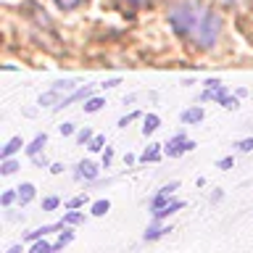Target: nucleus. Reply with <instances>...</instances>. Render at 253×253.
Listing matches in <instances>:
<instances>
[{
  "mask_svg": "<svg viewBox=\"0 0 253 253\" xmlns=\"http://www.w3.org/2000/svg\"><path fill=\"white\" fill-rule=\"evenodd\" d=\"M166 21H169L174 35L185 45L195 47V50L216 47V42L221 40V32H224L221 16L203 0H177L169 8Z\"/></svg>",
  "mask_w": 253,
  "mask_h": 253,
  "instance_id": "obj_1",
  "label": "nucleus"
},
{
  "mask_svg": "<svg viewBox=\"0 0 253 253\" xmlns=\"http://www.w3.org/2000/svg\"><path fill=\"white\" fill-rule=\"evenodd\" d=\"M77 82H79V79H61V82H55L50 90H45L37 98V106L40 108H55V106H61V103L79 87Z\"/></svg>",
  "mask_w": 253,
  "mask_h": 253,
  "instance_id": "obj_2",
  "label": "nucleus"
},
{
  "mask_svg": "<svg viewBox=\"0 0 253 253\" xmlns=\"http://www.w3.org/2000/svg\"><path fill=\"white\" fill-rule=\"evenodd\" d=\"M177 190H179V182H177V179H171L169 185L158 187V193L148 201V211H150V216H153V213H158L161 209H166V206H169V203L174 201V193H177Z\"/></svg>",
  "mask_w": 253,
  "mask_h": 253,
  "instance_id": "obj_3",
  "label": "nucleus"
},
{
  "mask_svg": "<svg viewBox=\"0 0 253 253\" xmlns=\"http://www.w3.org/2000/svg\"><path fill=\"white\" fill-rule=\"evenodd\" d=\"M195 140H190L187 137V132H177L171 140H166V145H164V153L169 156V158H179V156H185L190 153V150H195Z\"/></svg>",
  "mask_w": 253,
  "mask_h": 253,
  "instance_id": "obj_4",
  "label": "nucleus"
},
{
  "mask_svg": "<svg viewBox=\"0 0 253 253\" xmlns=\"http://www.w3.org/2000/svg\"><path fill=\"white\" fill-rule=\"evenodd\" d=\"M74 179L84 182V185H92V182L100 179V166L95 164L92 158H82V161L74 166Z\"/></svg>",
  "mask_w": 253,
  "mask_h": 253,
  "instance_id": "obj_5",
  "label": "nucleus"
},
{
  "mask_svg": "<svg viewBox=\"0 0 253 253\" xmlns=\"http://www.w3.org/2000/svg\"><path fill=\"white\" fill-rule=\"evenodd\" d=\"M169 232H171L169 224H164V221H156V219H153V221L148 224V229L142 232V240H145V243H156V240H161V237H166Z\"/></svg>",
  "mask_w": 253,
  "mask_h": 253,
  "instance_id": "obj_6",
  "label": "nucleus"
},
{
  "mask_svg": "<svg viewBox=\"0 0 253 253\" xmlns=\"http://www.w3.org/2000/svg\"><path fill=\"white\" fill-rule=\"evenodd\" d=\"M63 227H66L63 221H55V224H42V227H37V229H29V232L24 235V240H29V243H35V240H42L45 235H50V232H61Z\"/></svg>",
  "mask_w": 253,
  "mask_h": 253,
  "instance_id": "obj_7",
  "label": "nucleus"
},
{
  "mask_svg": "<svg viewBox=\"0 0 253 253\" xmlns=\"http://www.w3.org/2000/svg\"><path fill=\"white\" fill-rule=\"evenodd\" d=\"M90 95H95V90H92V84H84V87H77V90H74V92H71V95H69V98H66V100H63V103H61V106H55L53 111H61V108H69V106H71V103H77V100H79V103H84L87 98H90Z\"/></svg>",
  "mask_w": 253,
  "mask_h": 253,
  "instance_id": "obj_8",
  "label": "nucleus"
},
{
  "mask_svg": "<svg viewBox=\"0 0 253 253\" xmlns=\"http://www.w3.org/2000/svg\"><path fill=\"white\" fill-rule=\"evenodd\" d=\"M166 153H164V145H158V142H150V145L142 150V156L137 158L140 164H158L164 158Z\"/></svg>",
  "mask_w": 253,
  "mask_h": 253,
  "instance_id": "obj_9",
  "label": "nucleus"
},
{
  "mask_svg": "<svg viewBox=\"0 0 253 253\" xmlns=\"http://www.w3.org/2000/svg\"><path fill=\"white\" fill-rule=\"evenodd\" d=\"M203 119H206V111L201 106H190V108H185L179 114V122L182 124H201Z\"/></svg>",
  "mask_w": 253,
  "mask_h": 253,
  "instance_id": "obj_10",
  "label": "nucleus"
},
{
  "mask_svg": "<svg viewBox=\"0 0 253 253\" xmlns=\"http://www.w3.org/2000/svg\"><path fill=\"white\" fill-rule=\"evenodd\" d=\"M21 148H27V142L21 140V134H16V137H11V140L5 142V148L0 150V161H5V158H13Z\"/></svg>",
  "mask_w": 253,
  "mask_h": 253,
  "instance_id": "obj_11",
  "label": "nucleus"
},
{
  "mask_svg": "<svg viewBox=\"0 0 253 253\" xmlns=\"http://www.w3.org/2000/svg\"><path fill=\"white\" fill-rule=\"evenodd\" d=\"M35 198H37V187L32 185V182H21V185H19V206H21V209H24V206H29Z\"/></svg>",
  "mask_w": 253,
  "mask_h": 253,
  "instance_id": "obj_12",
  "label": "nucleus"
},
{
  "mask_svg": "<svg viewBox=\"0 0 253 253\" xmlns=\"http://www.w3.org/2000/svg\"><path fill=\"white\" fill-rule=\"evenodd\" d=\"M45 145H47V134L40 132V134H35V140H32L27 148H24V153H27V158H35L37 153H42Z\"/></svg>",
  "mask_w": 253,
  "mask_h": 253,
  "instance_id": "obj_13",
  "label": "nucleus"
},
{
  "mask_svg": "<svg viewBox=\"0 0 253 253\" xmlns=\"http://www.w3.org/2000/svg\"><path fill=\"white\" fill-rule=\"evenodd\" d=\"M182 209H185V201H179V198H174V201H171L169 206H166V209H161L158 213H153V219H156V221H164V219L174 216V213H177V211H182Z\"/></svg>",
  "mask_w": 253,
  "mask_h": 253,
  "instance_id": "obj_14",
  "label": "nucleus"
},
{
  "mask_svg": "<svg viewBox=\"0 0 253 253\" xmlns=\"http://www.w3.org/2000/svg\"><path fill=\"white\" fill-rule=\"evenodd\" d=\"M71 243H74V229H71V227H63L61 232H58V240L53 243V251L61 253V251L66 248V245H71Z\"/></svg>",
  "mask_w": 253,
  "mask_h": 253,
  "instance_id": "obj_15",
  "label": "nucleus"
},
{
  "mask_svg": "<svg viewBox=\"0 0 253 253\" xmlns=\"http://www.w3.org/2000/svg\"><path fill=\"white\" fill-rule=\"evenodd\" d=\"M227 95H229V90L224 84L216 87V90H209V87H206V90L201 92V100H211V103H219V106H221V100H224Z\"/></svg>",
  "mask_w": 253,
  "mask_h": 253,
  "instance_id": "obj_16",
  "label": "nucleus"
},
{
  "mask_svg": "<svg viewBox=\"0 0 253 253\" xmlns=\"http://www.w3.org/2000/svg\"><path fill=\"white\" fill-rule=\"evenodd\" d=\"M158 126H161V116L158 114H145L142 116V134H145V137H150Z\"/></svg>",
  "mask_w": 253,
  "mask_h": 253,
  "instance_id": "obj_17",
  "label": "nucleus"
},
{
  "mask_svg": "<svg viewBox=\"0 0 253 253\" xmlns=\"http://www.w3.org/2000/svg\"><path fill=\"white\" fill-rule=\"evenodd\" d=\"M103 106H106V98H103V95H90V98L82 103V111L84 114H98Z\"/></svg>",
  "mask_w": 253,
  "mask_h": 253,
  "instance_id": "obj_18",
  "label": "nucleus"
},
{
  "mask_svg": "<svg viewBox=\"0 0 253 253\" xmlns=\"http://www.w3.org/2000/svg\"><path fill=\"white\" fill-rule=\"evenodd\" d=\"M84 213L82 211H79V209H74V211H66V213H63V224H66V227H79V224H84Z\"/></svg>",
  "mask_w": 253,
  "mask_h": 253,
  "instance_id": "obj_19",
  "label": "nucleus"
},
{
  "mask_svg": "<svg viewBox=\"0 0 253 253\" xmlns=\"http://www.w3.org/2000/svg\"><path fill=\"white\" fill-rule=\"evenodd\" d=\"M108 211H111V201H108V198L92 201V206H90V213H92V216H106Z\"/></svg>",
  "mask_w": 253,
  "mask_h": 253,
  "instance_id": "obj_20",
  "label": "nucleus"
},
{
  "mask_svg": "<svg viewBox=\"0 0 253 253\" xmlns=\"http://www.w3.org/2000/svg\"><path fill=\"white\" fill-rule=\"evenodd\" d=\"M84 203H90V195H87V193H79V195H74V198H69L63 206H66V211H74V209H82Z\"/></svg>",
  "mask_w": 253,
  "mask_h": 253,
  "instance_id": "obj_21",
  "label": "nucleus"
},
{
  "mask_svg": "<svg viewBox=\"0 0 253 253\" xmlns=\"http://www.w3.org/2000/svg\"><path fill=\"white\" fill-rule=\"evenodd\" d=\"M53 3H55V8H58V11L71 13V11H77L79 5H84V0H53Z\"/></svg>",
  "mask_w": 253,
  "mask_h": 253,
  "instance_id": "obj_22",
  "label": "nucleus"
},
{
  "mask_svg": "<svg viewBox=\"0 0 253 253\" xmlns=\"http://www.w3.org/2000/svg\"><path fill=\"white\" fill-rule=\"evenodd\" d=\"M0 203H3V209H11L13 203H19V187H11V190H5V193L0 195Z\"/></svg>",
  "mask_w": 253,
  "mask_h": 253,
  "instance_id": "obj_23",
  "label": "nucleus"
},
{
  "mask_svg": "<svg viewBox=\"0 0 253 253\" xmlns=\"http://www.w3.org/2000/svg\"><path fill=\"white\" fill-rule=\"evenodd\" d=\"M87 150H90V153H103V150H106V137H103V134H95V137L87 142Z\"/></svg>",
  "mask_w": 253,
  "mask_h": 253,
  "instance_id": "obj_24",
  "label": "nucleus"
},
{
  "mask_svg": "<svg viewBox=\"0 0 253 253\" xmlns=\"http://www.w3.org/2000/svg\"><path fill=\"white\" fill-rule=\"evenodd\" d=\"M16 169H19V161H16V158H5V161H0V174H3V177L16 174Z\"/></svg>",
  "mask_w": 253,
  "mask_h": 253,
  "instance_id": "obj_25",
  "label": "nucleus"
},
{
  "mask_svg": "<svg viewBox=\"0 0 253 253\" xmlns=\"http://www.w3.org/2000/svg\"><path fill=\"white\" fill-rule=\"evenodd\" d=\"M29 253H55V251H53V245L42 237V240H35V243H32Z\"/></svg>",
  "mask_w": 253,
  "mask_h": 253,
  "instance_id": "obj_26",
  "label": "nucleus"
},
{
  "mask_svg": "<svg viewBox=\"0 0 253 253\" xmlns=\"http://www.w3.org/2000/svg\"><path fill=\"white\" fill-rule=\"evenodd\" d=\"M74 137H77V142H79V145H87V142H90V140L95 137V134H92V129H90V126H82V129H77V134H74Z\"/></svg>",
  "mask_w": 253,
  "mask_h": 253,
  "instance_id": "obj_27",
  "label": "nucleus"
},
{
  "mask_svg": "<svg viewBox=\"0 0 253 253\" xmlns=\"http://www.w3.org/2000/svg\"><path fill=\"white\" fill-rule=\"evenodd\" d=\"M61 206V198L58 195H45L42 198V211H55Z\"/></svg>",
  "mask_w": 253,
  "mask_h": 253,
  "instance_id": "obj_28",
  "label": "nucleus"
},
{
  "mask_svg": "<svg viewBox=\"0 0 253 253\" xmlns=\"http://www.w3.org/2000/svg\"><path fill=\"white\" fill-rule=\"evenodd\" d=\"M235 150H237V153H251V150H253V137L237 140V142H235Z\"/></svg>",
  "mask_w": 253,
  "mask_h": 253,
  "instance_id": "obj_29",
  "label": "nucleus"
},
{
  "mask_svg": "<svg viewBox=\"0 0 253 253\" xmlns=\"http://www.w3.org/2000/svg\"><path fill=\"white\" fill-rule=\"evenodd\" d=\"M221 108H227V111H237V108H240V98H237V95H227V98L221 100Z\"/></svg>",
  "mask_w": 253,
  "mask_h": 253,
  "instance_id": "obj_30",
  "label": "nucleus"
},
{
  "mask_svg": "<svg viewBox=\"0 0 253 253\" xmlns=\"http://www.w3.org/2000/svg\"><path fill=\"white\" fill-rule=\"evenodd\" d=\"M111 164H114V148L106 145V150H103V158H100V166H103V169H111Z\"/></svg>",
  "mask_w": 253,
  "mask_h": 253,
  "instance_id": "obj_31",
  "label": "nucleus"
},
{
  "mask_svg": "<svg viewBox=\"0 0 253 253\" xmlns=\"http://www.w3.org/2000/svg\"><path fill=\"white\" fill-rule=\"evenodd\" d=\"M140 116H142L140 111H132V114H126V116L119 119V126H122V129H126V126H129V124L134 122V119H140Z\"/></svg>",
  "mask_w": 253,
  "mask_h": 253,
  "instance_id": "obj_32",
  "label": "nucleus"
},
{
  "mask_svg": "<svg viewBox=\"0 0 253 253\" xmlns=\"http://www.w3.org/2000/svg\"><path fill=\"white\" fill-rule=\"evenodd\" d=\"M58 132L63 134V137H71V134H77V124H74V122H63V124L58 126Z\"/></svg>",
  "mask_w": 253,
  "mask_h": 253,
  "instance_id": "obj_33",
  "label": "nucleus"
},
{
  "mask_svg": "<svg viewBox=\"0 0 253 253\" xmlns=\"http://www.w3.org/2000/svg\"><path fill=\"white\" fill-rule=\"evenodd\" d=\"M235 166V158L232 156H224V158H219L216 161V169H221V171H229Z\"/></svg>",
  "mask_w": 253,
  "mask_h": 253,
  "instance_id": "obj_34",
  "label": "nucleus"
},
{
  "mask_svg": "<svg viewBox=\"0 0 253 253\" xmlns=\"http://www.w3.org/2000/svg\"><path fill=\"white\" fill-rule=\"evenodd\" d=\"M29 161L35 164V166H40V169H45V166H50V161H47V156H45V153H37L35 158H29Z\"/></svg>",
  "mask_w": 253,
  "mask_h": 253,
  "instance_id": "obj_35",
  "label": "nucleus"
},
{
  "mask_svg": "<svg viewBox=\"0 0 253 253\" xmlns=\"http://www.w3.org/2000/svg\"><path fill=\"white\" fill-rule=\"evenodd\" d=\"M206 87H209V90H216V87H221V79L219 77H209L206 79Z\"/></svg>",
  "mask_w": 253,
  "mask_h": 253,
  "instance_id": "obj_36",
  "label": "nucleus"
},
{
  "mask_svg": "<svg viewBox=\"0 0 253 253\" xmlns=\"http://www.w3.org/2000/svg\"><path fill=\"white\" fill-rule=\"evenodd\" d=\"M5 219H8V221H19V219H24V216H21V213H16L13 209H5Z\"/></svg>",
  "mask_w": 253,
  "mask_h": 253,
  "instance_id": "obj_37",
  "label": "nucleus"
},
{
  "mask_svg": "<svg viewBox=\"0 0 253 253\" xmlns=\"http://www.w3.org/2000/svg\"><path fill=\"white\" fill-rule=\"evenodd\" d=\"M221 198H224V190H219V187H216V190L211 193V198H209V201H211V203H219Z\"/></svg>",
  "mask_w": 253,
  "mask_h": 253,
  "instance_id": "obj_38",
  "label": "nucleus"
},
{
  "mask_svg": "<svg viewBox=\"0 0 253 253\" xmlns=\"http://www.w3.org/2000/svg\"><path fill=\"white\" fill-rule=\"evenodd\" d=\"M119 84H122V79H119V77H114V79H106V82H103L100 87L106 90V87H119Z\"/></svg>",
  "mask_w": 253,
  "mask_h": 253,
  "instance_id": "obj_39",
  "label": "nucleus"
},
{
  "mask_svg": "<svg viewBox=\"0 0 253 253\" xmlns=\"http://www.w3.org/2000/svg\"><path fill=\"white\" fill-rule=\"evenodd\" d=\"M126 5H132V8H142V5H148L150 0H124Z\"/></svg>",
  "mask_w": 253,
  "mask_h": 253,
  "instance_id": "obj_40",
  "label": "nucleus"
},
{
  "mask_svg": "<svg viewBox=\"0 0 253 253\" xmlns=\"http://www.w3.org/2000/svg\"><path fill=\"white\" fill-rule=\"evenodd\" d=\"M47 169H50V174H61L63 169H66V166H63V164H50Z\"/></svg>",
  "mask_w": 253,
  "mask_h": 253,
  "instance_id": "obj_41",
  "label": "nucleus"
},
{
  "mask_svg": "<svg viewBox=\"0 0 253 253\" xmlns=\"http://www.w3.org/2000/svg\"><path fill=\"white\" fill-rule=\"evenodd\" d=\"M5 253H24V245H21V243H16V245H11V248H8Z\"/></svg>",
  "mask_w": 253,
  "mask_h": 253,
  "instance_id": "obj_42",
  "label": "nucleus"
},
{
  "mask_svg": "<svg viewBox=\"0 0 253 253\" xmlns=\"http://www.w3.org/2000/svg\"><path fill=\"white\" fill-rule=\"evenodd\" d=\"M134 161H137V158H134L132 153H126V156H124V164H126V166H132Z\"/></svg>",
  "mask_w": 253,
  "mask_h": 253,
  "instance_id": "obj_43",
  "label": "nucleus"
},
{
  "mask_svg": "<svg viewBox=\"0 0 253 253\" xmlns=\"http://www.w3.org/2000/svg\"><path fill=\"white\" fill-rule=\"evenodd\" d=\"M221 3H224V5H240L243 0H221Z\"/></svg>",
  "mask_w": 253,
  "mask_h": 253,
  "instance_id": "obj_44",
  "label": "nucleus"
}]
</instances>
